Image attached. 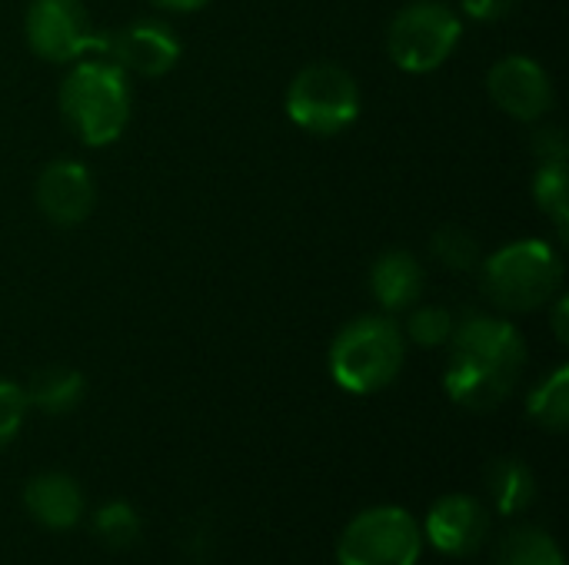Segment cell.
Instances as JSON below:
<instances>
[{
  "mask_svg": "<svg viewBox=\"0 0 569 565\" xmlns=\"http://www.w3.org/2000/svg\"><path fill=\"white\" fill-rule=\"evenodd\" d=\"M447 346L443 386L457 406L487 413L510 400L527 366V340L510 320L477 310L463 313Z\"/></svg>",
  "mask_w": 569,
  "mask_h": 565,
  "instance_id": "6da1fadb",
  "label": "cell"
},
{
  "mask_svg": "<svg viewBox=\"0 0 569 565\" xmlns=\"http://www.w3.org/2000/svg\"><path fill=\"white\" fill-rule=\"evenodd\" d=\"M60 120L63 127L83 143V147H110L123 137L130 113H133V93L130 77L103 57H83L70 63L60 93Z\"/></svg>",
  "mask_w": 569,
  "mask_h": 565,
  "instance_id": "7a4b0ae2",
  "label": "cell"
},
{
  "mask_svg": "<svg viewBox=\"0 0 569 565\" xmlns=\"http://www.w3.org/2000/svg\"><path fill=\"white\" fill-rule=\"evenodd\" d=\"M407 360V336L390 316H357L330 343V376L353 396L387 390Z\"/></svg>",
  "mask_w": 569,
  "mask_h": 565,
  "instance_id": "3957f363",
  "label": "cell"
},
{
  "mask_svg": "<svg viewBox=\"0 0 569 565\" xmlns=\"http://www.w3.org/2000/svg\"><path fill=\"white\" fill-rule=\"evenodd\" d=\"M480 280L497 310L533 313L560 293L563 256L543 240H517L480 260Z\"/></svg>",
  "mask_w": 569,
  "mask_h": 565,
  "instance_id": "277c9868",
  "label": "cell"
},
{
  "mask_svg": "<svg viewBox=\"0 0 569 565\" xmlns=\"http://www.w3.org/2000/svg\"><path fill=\"white\" fill-rule=\"evenodd\" d=\"M287 117L313 133L337 137L360 117V87L337 63H307L287 87Z\"/></svg>",
  "mask_w": 569,
  "mask_h": 565,
  "instance_id": "5b68a950",
  "label": "cell"
},
{
  "mask_svg": "<svg viewBox=\"0 0 569 565\" xmlns=\"http://www.w3.org/2000/svg\"><path fill=\"white\" fill-rule=\"evenodd\" d=\"M463 37V20L453 7L420 0L403 7L387 30V53L407 73H430L450 60Z\"/></svg>",
  "mask_w": 569,
  "mask_h": 565,
  "instance_id": "8992f818",
  "label": "cell"
},
{
  "mask_svg": "<svg viewBox=\"0 0 569 565\" xmlns=\"http://www.w3.org/2000/svg\"><path fill=\"white\" fill-rule=\"evenodd\" d=\"M423 553L420 523L400 506H373L350 519L340 536V565H417Z\"/></svg>",
  "mask_w": 569,
  "mask_h": 565,
  "instance_id": "52a82bcc",
  "label": "cell"
},
{
  "mask_svg": "<svg viewBox=\"0 0 569 565\" xmlns=\"http://www.w3.org/2000/svg\"><path fill=\"white\" fill-rule=\"evenodd\" d=\"M23 37L47 63H77L90 53L107 57V37L97 33L83 0H30Z\"/></svg>",
  "mask_w": 569,
  "mask_h": 565,
  "instance_id": "ba28073f",
  "label": "cell"
},
{
  "mask_svg": "<svg viewBox=\"0 0 569 565\" xmlns=\"http://www.w3.org/2000/svg\"><path fill=\"white\" fill-rule=\"evenodd\" d=\"M487 93L507 117L523 123H540L553 110V80L527 53L500 57L487 73Z\"/></svg>",
  "mask_w": 569,
  "mask_h": 565,
  "instance_id": "9c48e42d",
  "label": "cell"
},
{
  "mask_svg": "<svg viewBox=\"0 0 569 565\" xmlns=\"http://www.w3.org/2000/svg\"><path fill=\"white\" fill-rule=\"evenodd\" d=\"M107 57L130 77H163L180 60V40L163 20H133L107 37Z\"/></svg>",
  "mask_w": 569,
  "mask_h": 565,
  "instance_id": "30bf717a",
  "label": "cell"
},
{
  "mask_svg": "<svg viewBox=\"0 0 569 565\" xmlns=\"http://www.w3.org/2000/svg\"><path fill=\"white\" fill-rule=\"evenodd\" d=\"M33 200L53 226H80L97 203L93 176L77 160H50L33 183Z\"/></svg>",
  "mask_w": 569,
  "mask_h": 565,
  "instance_id": "8fae6325",
  "label": "cell"
},
{
  "mask_svg": "<svg viewBox=\"0 0 569 565\" xmlns=\"http://www.w3.org/2000/svg\"><path fill=\"white\" fill-rule=\"evenodd\" d=\"M490 533V513L473 496H443L423 523V539H430L443 556H473Z\"/></svg>",
  "mask_w": 569,
  "mask_h": 565,
  "instance_id": "7c38bea8",
  "label": "cell"
},
{
  "mask_svg": "<svg viewBox=\"0 0 569 565\" xmlns=\"http://www.w3.org/2000/svg\"><path fill=\"white\" fill-rule=\"evenodd\" d=\"M427 286L423 266L407 250H387L370 266V296L383 313H407L420 303Z\"/></svg>",
  "mask_w": 569,
  "mask_h": 565,
  "instance_id": "4fadbf2b",
  "label": "cell"
},
{
  "mask_svg": "<svg viewBox=\"0 0 569 565\" xmlns=\"http://www.w3.org/2000/svg\"><path fill=\"white\" fill-rule=\"evenodd\" d=\"M23 506L47 529H73L83 516V493L63 473H40L27 483Z\"/></svg>",
  "mask_w": 569,
  "mask_h": 565,
  "instance_id": "5bb4252c",
  "label": "cell"
},
{
  "mask_svg": "<svg viewBox=\"0 0 569 565\" xmlns=\"http://www.w3.org/2000/svg\"><path fill=\"white\" fill-rule=\"evenodd\" d=\"M83 393H87V383L73 366H40L23 386L27 406L47 416H63L77 410Z\"/></svg>",
  "mask_w": 569,
  "mask_h": 565,
  "instance_id": "9a60e30c",
  "label": "cell"
},
{
  "mask_svg": "<svg viewBox=\"0 0 569 565\" xmlns=\"http://www.w3.org/2000/svg\"><path fill=\"white\" fill-rule=\"evenodd\" d=\"M487 493L500 516H520L537 500V480L523 460L503 456L487 466Z\"/></svg>",
  "mask_w": 569,
  "mask_h": 565,
  "instance_id": "2e32d148",
  "label": "cell"
},
{
  "mask_svg": "<svg viewBox=\"0 0 569 565\" xmlns=\"http://www.w3.org/2000/svg\"><path fill=\"white\" fill-rule=\"evenodd\" d=\"M493 565H563V553L550 533L537 526H517L497 543Z\"/></svg>",
  "mask_w": 569,
  "mask_h": 565,
  "instance_id": "e0dca14e",
  "label": "cell"
},
{
  "mask_svg": "<svg viewBox=\"0 0 569 565\" xmlns=\"http://www.w3.org/2000/svg\"><path fill=\"white\" fill-rule=\"evenodd\" d=\"M527 413L537 426L563 433L569 426V366H557L527 400Z\"/></svg>",
  "mask_w": 569,
  "mask_h": 565,
  "instance_id": "ac0fdd59",
  "label": "cell"
},
{
  "mask_svg": "<svg viewBox=\"0 0 569 565\" xmlns=\"http://www.w3.org/2000/svg\"><path fill=\"white\" fill-rule=\"evenodd\" d=\"M533 200L553 220L560 240H567L569 226V170L567 160H543L533 173Z\"/></svg>",
  "mask_w": 569,
  "mask_h": 565,
  "instance_id": "d6986e66",
  "label": "cell"
},
{
  "mask_svg": "<svg viewBox=\"0 0 569 565\" xmlns=\"http://www.w3.org/2000/svg\"><path fill=\"white\" fill-rule=\"evenodd\" d=\"M433 256H437L447 270H453V273H470V270H477L480 260H483L480 240H477L470 230L457 226V223H447V226H440V230L433 233Z\"/></svg>",
  "mask_w": 569,
  "mask_h": 565,
  "instance_id": "ffe728a7",
  "label": "cell"
},
{
  "mask_svg": "<svg viewBox=\"0 0 569 565\" xmlns=\"http://www.w3.org/2000/svg\"><path fill=\"white\" fill-rule=\"evenodd\" d=\"M407 313H410L407 316V326H400V330H403V336L410 343H417L423 350H433V346H447L450 343L453 326H457V316L447 306L427 303V306H410Z\"/></svg>",
  "mask_w": 569,
  "mask_h": 565,
  "instance_id": "44dd1931",
  "label": "cell"
},
{
  "mask_svg": "<svg viewBox=\"0 0 569 565\" xmlns=\"http://www.w3.org/2000/svg\"><path fill=\"white\" fill-rule=\"evenodd\" d=\"M93 533L100 536L103 546L110 549H127L140 536V519L127 503H103L93 513Z\"/></svg>",
  "mask_w": 569,
  "mask_h": 565,
  "instance_id": "7402d4cb",
  "label": "cell"
},
{
  "mask_svg": "<svg viewBox=\"0 0 569 565\" xmlns=\"http://www.w3.org/2000/svg\"><path fill=\"white\" fill-rule=\"evenodd\" d=\"M27 396H23V386L17 383H7L0 380V450L7 443H13V436L20 433L23 420H27Z\"/></svg>",
  "mask_w": 569,
  "mask_h": 565,
  "instance_id": "603a6c76",
  "label": "cell"
},
{
  "mask_svg": "<svg viewBox=\"0 0 569 565\" xmlns=\"http://www.w3.org/2000/svg\"><path fill=\"white\" fill-rule=\"evenodd\" d=\"M533 153H537L540 163H543V160H567L569 150L563 130H560V127H540V130L533 133Z\"/></svg>",
  "mask_w": 569,
  "mask_h": 565,
  "instance_id": "cb8c5ba5",
  "label": "cell"
},
{
  "mask_svg": "<svg viewBox=\"0 0 569 565\" xmlns=\"http://www.w3.org/2000/svg\"><path fill=\"white\" fill-rule=\"evenodd\" d=\"M517 3L520 0H463V13L480 23H490V20H503L507 13H513Z\"/></svg>",
  "mask_w": 569,
  "mask_h": 565,
  "instance_id": "d4e9b609",
  "label": "cell"
},
{
  "mask_svg": "<svg viewBox=\"0 0 569 565\" xmlns=\"http://www.w3.org/2000/svg\"><path fill=\"white\" fill-rule=\"evenodd\" d=\"M550 303H553V333H557V340H560V343H563V346H567L569 343V303H567V296H563V293H557V296H553V300H550Z\"/></svg>",
  "mask_w": 569,
  "mask_h": 565,
  "instance_id": "484cf974",
  "label": "cell"
},
{
  "mask_svg": "<svg viewBox=\"0 0 569 565\" xmlns=\"http://www.w3.org/2000/svg\"><path fill=\"white\" fill-rule=\"evenodd\" d=\"M150 3L160 10H170V13H193V10L207 7L210 0H150Z\"/></svg>",
  "mask_w": 569,
  "mask_h": 565,
  "instance_id": "4316f807",
  "label": "cell"
}]
</instances>
